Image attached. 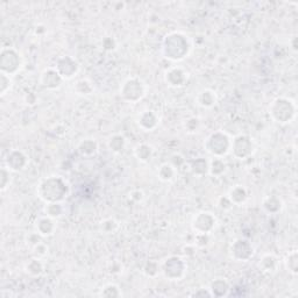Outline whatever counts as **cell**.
Returning <instances> with one entry per match:
<instances>
[{
	"label": "cell",
	"instance_id": "6da1fadb",
	"mask_svg": "<svg viewBox=\"0 0 298 298\" xmlns=\"http://www.w3.org/2000/svg\"><path fill=\"white\" fill-rule=\"evenodd\" d=\"M69 193L66 181L60 176H50L38 186V196L45 203H62Z\"/></svg>",
	"mask_w": 298,
	"mask_h": 298
},
{
	"label": "cell",
	"instance_id": "7a4b0ae2",
	"mask_svg": "<svg viewBox=\"0 0 298 298\" xmlns=\"http://www.w3.org/2000/svg\"><path fill=\"white\" fill-rule=\"evenodd\" d=\"M190 43L184 34L174 32L168 34L163 41V54L168 60L181 61L189 54Z\"/></svg>",
	"mask_w": 298,
	"mask_h": 298
},
{
	"label": "cell",
	"instance_id": "3957f363",
	"mask_svg": "<svg viewBox=\"0 0 298 298\" xmlns=\"http://www.w3.org/2000/svg\"><path fill=\"white\" fill-rule=\"evenodd\" d=\"M296 104L293 100L289 98H281L275 99L269 107V114L278 124H288L295 119L296 117Z\"/></svg>",
	"mask_w": 298,
	"mask_h": 298
},
{
	"label": "cell",
	"instance_id": "277c9868",
	"mask_svg": "<svg viewBox=\"0 0 298 298\" xmlns=\"http://www.w3.org/2000/svg\"><path fill=\"white\" fill-rule=\"evenodd\" d=\"M232 140L226 133L221 131L213 132L207 136L204 142L206 152L210 153L213 157H222L231 152Z\"/></svg>",
	"mask_w": 298,
	"mask_h": 298
},
{
	"label": "cell",
	"instance_id": "5b68a950",
	"mask_svg": "<svg viewBox=\"0 0 298 298\" xmlns=\"http://www.w3.org/2000/svg\"><path fill=\"white\" fill-rule=\"evenodd\" d=\"M146 84L138 77L128 78L120 88V96L129 103H136L146 95Z\"/></svg>",
	"mask_w": 298,
	"mask_h": 298
},
{
	"label": "cell",
	"instance_id": "8992f818",
	"mask_svg": "<svg viewBox=\"0 0 298 298\" xmlns=\"http://www.w3.org/2000/svg\"><path fill=\"white\" fill-rule=\"evenodd\" d=\"M23 66V60H21L20 53L14 48H3L0 54V67H2V73L13 76L20 70Z\"/></svg>",
	"mask_w": 298,
	"mask_h": 298
},
{
	"label": "cell",
	"instance_id": "52a82bcc",
	"mask_svg": "<svg viewBox=\"0 0 298 298\" xmlns=\"http://www.w3.org/2000/svg\"><path fill=\"white\" fill-rule=\"evenodd\" d=\"M161 271L170 281H181L186 271V263L182 257L169 256L161 264Z\"/></svg>",
	"mask_w": 298,
	"mask_h": 298
},
{
	"label": "cell",
	"instance_id": "ba28073f",
	"mask_svg": "<svg viewBox=\"0 0 298 298\" xmlns=\"http://www.w3.org/2000/svg\"><path fill=\"white\" fill-rule=\"evenodd\" d=\"M255 146H254L253 139L248 135L240 134L235 136L234 140H232L231 152L233 153L236 159L246 160L249 156L253 155Z\"/></svg>",
	"mask_w": 298,
	"mask_h": 298
},
{
	"label": "cell",
	"instance_id": "9c48e42d",
	"mask_svg": "<svg viewBox=\"0 0 298 298\" xmlns=\"http://www.w3.org/2000/svg\"><path fill=\"white\" fill-rule=\"evenodd\" d=\"M217 225V219L211 212H199L192 219L191 226L196 234H211Z\"/></svg>",
	"mask_w": 298,
	"mask_h": 298
},
{
	"label": "cell",
	"instance_id": "30bf717a",
	"mask_svg": "<svg viewBox=\"0 0 298 298\" xmlns=\"http://www.w3.org/2000/svg\"><path fill=\"white\" fill-rule=\"evenodd\" d=\"M231 255L236 261L247 262L254 255V248L252 243L243 239L235 240L231 246Z\"/></svg>",
	"mask_w": 298,
	"mask_h": 298
},
{
	"label": "cell",
	"instance_id": "8fae6325",
	"mask_svg": "<svg viewBox=\"0 0 298 298\" xmlns=\"http://www.w3.org/2000/svg\"><path fill=\"white\" fill-rule=\"evenodd\" d=\"M55 69L62 76L63 80H70L78 73L80 66L76 60H74L71 56H63L57 61Z\"/></svg>",
	"mask_w": 298,
	"mask_h": 298
},
{
	"label": "cell",
	"instance_id": "7c38bea8",
	"mask_svg": "<svg viewBox=\"0 0 298 298\" xmlns=\"http://www.w3.org/2000/svg\"><path fill=\"white\" fill-rule=\"evenodd\" d=\"M28 157L26 154L21 150L13 149L7 154L5 159V164L11 171H21L27 167L28 164Z\"/></svg>",
	"mask_w": 298,
	"mask_h": 298
},
{
	"label": "cell",
	"instance_id": "4fadbf2b",
	"mask_svg": "<svg viewBox=\"0 0 298 298\" xmlns=\"http://www.w3.org/2000/svg\"><path fill=\"white\" fill-rule=\"evenodd\" d=\"M63 78L61 75L57 73L56 69H53V68H48V69H45L42 71L40 76V83L43 88L48 90H56L59 89L63 83Z\"/></svg>",
	"mask_w": 298,
	"mask_h": 298
},
{
	"label": "cell",
	"instance_id": "5bb4252c",
	"mask_svg": "<svg viewBox=\"0 0 298 298\" xmlns=\"http://www.w3.org/2000/svg\"><path fill=\"white\" fill-rule=\"evenodd\" d=\"M160 124V118L154 111H143L138 117L139 127L146 132H152Z\"/></svg>",
	"mask_w": 298,
	"mask_h": 298
},
{
	"label": "cell",
	"instance_id": "9a60e30c",
	"mask_svg": "<svg viewBox=\"0 0 298 298\" xmlns=\"http://www.w3.org/2000/svg\"><path fill=\"white\" fill-rule=\"evenodd\" d=\"M164 80H166L169 86L179 88V86L184 85L186 80H188V74L181 68H171V69L166 71Z\"/></svg>",
	"mask_w": 298,
	"mask_h": 298
},
{
	"label": "cell",
	"instance_id": "2e32d148",
	"mask_svg": "<svg viewBox=\"0 0 298 298\" xmlns=\"http://www.w3.org/2000/svg\"><path fill=\"white\" fill-rule=\"evenodd\" d=\"M34 229L42 238H46V236H50L54 234V232L56 229V224L54 221V219L47 217V215H43V217L37 219V221L34 224Z\"/></svg>",
	"mask_w": 298,
	"mask_h": 298
},
{
	"label": "cell",
	"instance_id": "e0dca14e",
	"mask_svg": "<svg viewBox=\"0 0 298 298\" xmlns=\"http://www.w3.org/2000/svg\"><path fill=\"white\" fill-rule=\"evenodd\" d=\"M217 100L218 98L215 92L210 89L202 90L196 97L197 105L203 107V109H211V107H213L217 104Z\"/></svg>",
	"mask_w": 298,
	"mask_h": 298
},
{
	"label": "cell",
	"instance_id": "ac0fdd59",
	"mask_svg": "<svg viewBox=\"0 0 298 298\" xmlns=\"http://www.w3.org/2000/svg\"><path fill=\"white\" fill-rule=\"evenodd\" d=\"M227 197L233 205H241L248 199V191L243 185H235L229 190Z\"/></svg>",
	"mask_w": 298,
	"mask_h": 298
},
{
	"label": "cell",
	"instance_id": "d6986e66",
	"mask_svg": "<svg viewBox=\"0 0 298 298\" xmlns=\"http://www.w3.org/2000/svg\"><path fill=\"white\" fill-rule=\"evenodd\" d=\"M177 176V168L171 163H163L161 164L159 169H157V177L162 182L170 183L174 181Z\"/></svg>",
	"mask_w": 298,
	"mask_h": 298
},
{
	"label": "cell",
	"instance_id": "ffe728a7",
	"mask_svg": "<svg viewBox=\"0 0 298 298\" xmlns=\"http://www.w3.org/2000/svg\"><path fill=\"white\" fill-rule=\"evenodd\" d=\"M258 267L264 272H275L278 267L277 257L272 255V254H265V255L261 257Z\"/></svg>",
	"mask_w": 298,
	"mask_h": 298
},
{
	"label": "cell",
	"instance_id": "44dd1931",
	"mask_svg": "<svg viewBox=\"0 0 298 298\" xmlns=\"http://www.w3.org/2000/svg\"><path fill=\"white\" fill-rule=\"evenodd\" d=\"M153 147L147 143H140L134 148V155L140 162H148L153 156Z\"/></svg>",
	"mask_w": 298,
	"mask_h": 298
},
{
	"label": "cell",
	"instance_id": "7402d4cb",
	"mask_svg": "<svg viewBox=\"0 0 298 298\" xmlns=\"http://www.w3.org/2000/svg\"><path fill=\"white\" fill-rule=\"evenodd\" d=\"M43 212H45V215H47V217L55 220V219H60L62 217L64 213V207L62 203H46Z\"/></svg>",
	"mask_w": 298,
	"mask_h": 298
},
{
	"label": "cell",
	"instance_id": "603a6c76",
	"mask_svg": "<svg viewBox=\"0 0 298 298\" xmlns=\"http://www.w3.org/2000/svg\"><path fill=\"white\" fill-rule=\"evenodd\" d=\"M43 263H42V260L40 258H37V257H33L32 260H30L25 265V271L27 272L28 275L31 276H34V277H37V276H40L42 272H43Z\"/></svg>",
	"mask_w": 298,
	"mask_h": 298
},
{
	"label": "cell",
	"instance_id": "cb8c5ba5",
	"mask_svg": "<svg viewBox=\"0 0 298 298\" xmlns=\"http://www.w3.org/2000/svg\"><path fill=\"white\" fill-rule=\"evenodd\" d=\"M97 149H98V145L95 140L92 139H86L83 140L78 146V152H80L83 156H92L97 153Z\"/></svg>",
	"mask_w": 298,
	"mask_h": 298
},
{
	"label": "cell",
	"instance_id": "d4e9b609",
	"mask_svg": "<svg viewBox=\"0 0 298 298\" xmlns=\"http://www.w3.org/2000/svg\"><path fill=\"white\" fill-rule=\"evenodd\" d=\"M226 171V164L222 161L221 157H214V159L209 163V174L214 176V177H219L222 174H225Z\"/></svg>",
	"mask_w": 298,
	"mask_h": 298
},
{
	"label": "cell",
	"instance_id": "484cf974",
	"mask_svg": "<svg viewBox=\"0 0 298 298\" xmlns=\"http://www.w3.org/2000/svg\"><path fill=\"white\" fill-rule=\"evenodd\" d=\"M228 289H229V285H228V283L226 282V279L218 278V279H215L212 284H211L210 292L212 296H217L218 291H220L219 292V296H225L226 293H227Z\"/></svg>",
	"mask_w": 298,
	"mask_h": 298
},
{
	"label": "cell",
	"instance_id": "4316f807",
	"mask_svg": "<svg viewBox=\"0 0 298 298\" xmlns=\"http://www.w3.org/2000/svg\"><path fill=\"white\" fill-rule=\"evenodd\" d=\"M125 145H126V141H125V138L123 135L116 134L111 136L109 140V148L112 150L113 153H121L125 148Z\"/></svg>",
	"mask_w": 298,
	"mask_h": 298
},
{
	"label": "cell",
	"instance_id": "83f0119b",
	"mask_svg": "<svg viewBox=\"0 0 298 298\" xmlns=\"http://www.w3.org/2000/svg\"><path fill=\"white\" fill-rule=\"evenodd\" d=\"M262 205H263L264 210L267 211L268 213H276L278 212V211H281L282 203L281 200L276 198V197H267V198L263 200V203H262Z\"/></svg>",
	"mask_w": 298,
	"mask_h": 298
},
{
	"label": "cell",
	"instance_id": "f1b7e54d",
	"mask_svg": "<svg viewBox=\"0 0 298 298\" xmlns=\"http://www.w3.org/2000/svg\"><path fill=\"white\" fill-rule=\"evenodd\" d=\"M75 92L80 96H89L93 92V85L91 82L88 80H81L78 81L76 85H75Z\"/></svg>",
	"mask_w": 298,
	"mask_h": 298
},
{
	"label": "cell",
	"instance_id": "f546056e",
	"mask_svg": "<svg viewBox=\"0 0 298 298\" xmlns=\"http://www.w3.org/2000/svg\"><path fill=\"white\" fill-rule=\"evenodd\" d=\"M191 170L193 172V175L196 176H204L206 175L207 172H209V163H207V161H205L204 159H200L196 160L195 162H193L192 167H191Z\"/></svg>",
	"mask_w": 298,
	"mask_h": 298
},
{
	"label": "cell",
	"instance_id": "4dcf8cb0",
	"mask_svg": "<svg viewBox=\"0 0 298 298\" xmlns=\"http://www.w3.org/2000/svg\"><path fill=\"white\" fill-rule=\"evenodd\" d=\"M118 228H119V224H118V221L114 220L113 218L105 219V220L100 222V231H102L104 234H113Z\"/></svg>",
	"mask_w": 298,
	"mask_h": 298
},
{
	"label": "cell",
	"instance_id": "1f68e13d",
	"mask_svg": "<svg viewBox=\"0 0 298 298\" xmlns=\"http://www.w3.org/2000/svg\"><path fill=\"white\" fill-rule=\"evenodd\" d=\"M32 249V254H33V257H37V258H45L47 255H48V252H49V248L48 246L46 245L45 242L41 241L39 242L38 245H35Z\"/></svg>",
	"mask_w": 298,
	"mask_h": 298
},
{
	"label": "cell",
	"instance_id": "d6a6232c",
	"mask_svg": "<svg viewBox=\"0 0 298 298\" xmlns=\"http://www.w3.org/2000/svg\"><path fill=\"white\" fill-rule=\"evenodd\" d=\"M11 88H12V80H11V76L6 74H0V95L4 97L7 95V92L10 91Z\"/></svg>",
	"mask_w": 298,
	"mask_h": 298
},
{
	"label": "cell",
	"instance_id": "836d02e7",
	"mask_svg": "<svg viewBox=\"0 0 298 298\" xmlns=\"http://www.w3.org/2000/svg\"><path fill=\"white\" fill-rule=\"evenodd\" d=\"M11 183V170L7 167L2 168V174H0V190L5 191L10 186Z\"/></svg>",
	"mask_w": 298,
	"mask_h": 298
},
{
	"label": "cell",
	"instance_id": "e575fe53",
	"mask_svg": "<svg viewBox=\"0 0 298 298\" xmlns=\"http://www.w3.org/2000/svg\"><path fill=\"white\" fill-rule=\"evenodd\" d=\"M286 265H288V269L292 274H296L297 272V254L293 252L291 255H289L288 261H286Z\"/></svg>",
	"mask_w": 298,
	"mask_h": 298
},
{
	"label": "cell",
	"instance_id": "d590c367",
	"mask_svg": "<svg viewBox=\"0 0 298 298\" xmlns=\"http://www.w3.org/2000/svg\"><path fill=\"white\" fill-rule=\"evenodd\" d=\"M185 127L189 132H191V133L197 132V129H198V127H199V120L197 119V118H190L189 120H186Z\"/></svg>",
	"mask_w": 298,
	"mask_h": 298
},
{
	"label": "cell",
	"instance_id": "8d00e7d4",
	"mask_svg": "<svg viewBox=\"0 0 298 298\" xmlns=\"http://www.w3.org/2000/svg\"><path fill=\"white\" fill-rule=\"evenodd\" d=\"M129 198L134 202H141L143 199V192L140 191V190H133L132 192H129Z\"/></svg>",
	"mask_w": 298,
	"mask_h": 298
}]
</instances>
